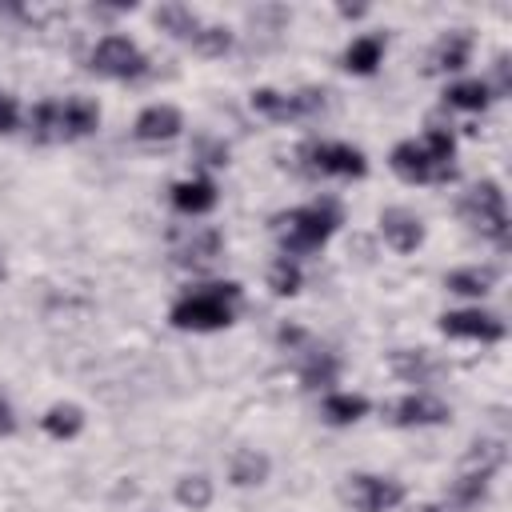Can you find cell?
<instances>
[{"instance_id": "1", "label": "cell", "mask_w": 512, "mask_h": 512, "mask_svg": "<svg viewBox=\"0 0 512 512\" xmlns=\"http://www.w3.org/2000/svg\"><path fill=\"white\" fill-rule=\"evenodd\" d=\"M388 164L404 184H444L456 176V136L448 128H428L420 140H400Z\"/></svg>"}, {"instance_id": "2", "label": "cell", "mask_w": 512, "mask_h": 512, "mask_svg": "<svg viewBox=\"0 0 512 512\" xmlns=\"http://www.w3.org/2000/svg\"><path fill=\"white\" fill-rule=\"evenodd\" d=\"M236 308H240V284L236 280H224V284H204L196 292H184L168 320L184 332H212V328H228L236 320Z\"/></svg>"}, {"instance_id": "3", "label": "cell", "mask_w": 512, "mask_h": 512, "mask_svg": "<svg viewBox=\"0 0 512 512\" xmlns=\"http://www.w3.org/2000/svg\"><path fill=\"white\" fill-rule=\"evenodd\" d=\"M272 224H276V240H280L284 256H308V252L324 248L328 236L340 228V204L316 200V204H304V208L276 216Z\"/></svg>"}, {"instance_id": "4", "label": "cell", "mask_w": 512, "mask_h": 512, "mask_svg": "<svg viewBox=\"0 0 512 512\" xmlns=\"http://www.w3.org/2000/svg\"><path fill=\"white\" fill-rule=\"evenodd\" d=\"M100 124V108L84 96H68V100H44L28 112V132L44 144H64V140H80L88 132H96Z\"/></svg>"}, {"instance_id": "5", "label": "cell", "mask_w": 512, "mask_h": 512, "mask_svg": "<svg viewBox=\"0 0 512 512\" xmlns=\"http://www.w3.org/2000/svg\"><path fill=\"white\" fill-rule=\"evenodd\" d=\"M152 20L172 36V40H184L192 44L200 56H224L232 48V28L224 24H204L188 4H160L152 12Z\"/></svg>"}, {"instance_id": "6", "label": "cell", "mask_w": 512, "mask_h": 512, "mask_svg": "<svg viewBox=\"0 0 512 512\" xmlns=\"http://www.w3.org/2000/svg\"><path fill=\"white\" fill-rule=\"evenodd\" d=\"M456 212H460V220H464L472 232H480V236H488L492 244L508 248V208H504V192H500L496 180L472 184V188L460 196Z\"/></svg>"}, {"instance_id": "7", "label": "cell", "mask_w": 512, "mask_h": 512, "mask_svg": "<svg viewBox=\"0 0 512 512\" xmlns=\"http://www.w3.org/2000/svg\"><path fill=\"white\" fill-rule=\"evenodd\" d=\"M500 464H504V444L500 440H476L468 460H464V468H460V476L448 488V500L460 504V508H472L476 500H484V492H488V484H492Z\"/></svg>"}, {"instance_id": "8", "label": "cell", "mask_w": 512, "mask_h": 512, "mask_svg": "<svg viewBox=\"0 0 512 512\" xmlns=\"http://www.w3.org/2000/svg\"><path fill=\"white\" fill-rule=\"evenodd\" d=\"M300 168L308 176H364L368 160L360 148H352L344 140H320V144L300 148Z\"/></svg>"}, {"instance_id": "9", "label": "cell", "mask_w": 512, "mask_h": 512, "mask_svg": "<svg viewBox=\"0 0 512 512\" xmlns=\"http://www.w3.org/2000/svg\"><path fill=\"white\" fill-rule=\"evenodd\" d=\"M252 108L264 120L276 124H292V120H308L324 108V88H300V92H276V88H256L252 92Z\"/></svg>"}, {"instance_id": "10", "label": "cell", "mask_w": 512, "mask_h": 512, "mask_svg": "<svg viewBox=\"0 0 512 512\" xmlns=\"http://www.w3.org/2000/svg\"><path fill=\"white\" fill-rule=\"evenodd\" d=\"M340 496L352 512H392L396 504H404V484L392 480V476L356 472V476H344Z\"/></svg>"}, {"instance_id": "11", "label": "cell", "mask_w": 512, "mask_h": 512, "mask_svg": "<svg viewBox=\"0 0 512 512\" xmlns=\"http://www.w3.org/2000/svg\"><path fill=\"white\" fill-rule=\"evenodd\" d=\"M92 68L100 76H112V80H136V76H144L148 60L128 36H104L92 52Z\"/></svg>"}, {"instance_id": "12", "label": "cell", "mask_w": 512, "mask_h": 512, "mask_svg": "<svg viewBox=\"0 0 512 512\" xmlns=\"http://www.w3.org/2000/svg\"><path fill=\"white\" fill-rule=\"evenodd\" d=\"M440 332L452 340H480V344H496L504 340V320L480 308H460V312H444L440 316Z\"/></svg>"}, {"instance_id": "13", "label": "cell", "mask_w": 512, "mask_h": 512, "mask_svg": "<svg viewBox=\"0 0 512 512\" xmlns=\"http://www.w3.org/2000/svg\"><path fill=\"white\" fill-rule=\"evenodd\" d=\"M448 416H452L448 404L436 396H424V392H412V396L384 404V420L396 428H428V424H444Z\"/></svg>"}, {"instance_id": "14", "label": "cell", "mask_w": 512, "mask_h": 512, "mask_svg": "<svg viewBox=\"0 0 512 512\" xmlns=\"http://www.w3.org/2000/svg\"><path fill=\"white\" fill-rule=\"evenodd\" d=\"M380 232H384L388 248L400 252V256H408V252H416L424 244V220L416 212H408V208H384L380 212Z\"/></svg>"}, {"instance_id": "15", "label": "cell", "mask_w": 512, "mask_h": 512, "mask_svg": "<svg viewBox=\"0 0 512 512\" xmlns=\"http://www.w3.org/2000/svg\"><path fill=\"white\" fill-rule=\"evenodd\" d=\"M180 128H184V116H180V108H172V104H148V108L136 116V124H132L136 140H172Z\"/></svg>"}, {"instance_id": "16", "label": "cell", "mask_w": 512, "mask_h": 512, "mask_svg": "<svg viewBox=\"0 0 512 512\" xmlns=\"http://www.w3.org/2000/svg\"><path fill=\"white\" fill-rule=\"evenodd\" d=\"M216 200H220V196H216V184L204 180V176L172 184V208L184 212V216H204V212L216 208Z\"/></svg>"}, {"instance_id": "17", "label": "cell", "mask_w": 512, "mask_h": 512, "mask_svg": "<svg viewBox=\"0 0 512 512\" xmlns=\"http://www.w3.org/2000/svg\"><path fill=\"white\" fill-rule=\"evenodd\" d=\"M172 256H176V264H184V268H208V264L220 256V232H216V228H200V232L184 236V240L172 248Z\"/></svg>"}, {"instance_id": "18", "label": "cell", "mask_w": 512, "mask_h": 512, "mask_svg": "<svg viewBox=\"0 0 512 512\" xmlns=\"http://www.w3.org/2000/svg\"><path fill=\"white\" fill-rule=\"evenodd\" d=\"M468 52H472V36L464 28H456V32L436 40V48L428 56V72H456L468 64Z\"/></svg>"}, {"instance_id": "19", "label": "cell", "mask_w": 512, "mask_h": 512, "mask_svg": "<svg viewBox=\"0 0 512 512\" xmlns=\"http://www.w3.org/2000/svg\"><path fill=\"white\" fill-rule=\"evenodd\" d=\"M384 60V36L380 32H368V36H356L348 48H344V68L356 72V76H372Z\"/></svg>"}, {"instance_id": "20", "label": "cell", "mask_w": 512, "mask_h": 512, "mask_svg": "<svg viewBox=\"0 0 512 512\" xmlns=\"http://www.w3.org/2000/svg\"><path fill=\"white\" fill-rule=\"evenodd\" d=\"M336 372H340V360L328 348H304V360H300L304 388H328V384H336Z\"/></svg>"}, {"instance_id": "21", "label": "cell", "mask_w": 512, "mask_h": 512, "mask_svg": "<svg viewBox=\"0 0 512 512\" xmlns=\"http://www.w3.org/2000/svg\"><path fill=\"white\" fill-rule=\"evenodd\" d=\"M268 456L264 452H256V448H240V452H232V460H228V480L236 484V488H252V484H264L268 480Z\"/></svg>"}, {"instance_id": "22", "label": "cell", "mask_w": 512, "mask_h": 512, "mask_svg": "<svg viewBox=\"0 0 512 512\" xmlns=\"http://www.w3.org/2000/svg\"><path fill=\"white\" fill-rule=\"evenodd\" d=\"M40 428L52 436V440H72L80 428H84V412H80V404H52L44 416H40Z\"/></svg>"}, {"instance_id": "23", "label": "cell", "mask_w": 512, "mask_h": 512, "mask_svg": "<svg viewBox=\"0 0 512 512\" xmlns=\"http://www.w3.org/2000/svg\"><path fill=\"white\" fill-rule=\"evenodd\" d=\"M496 284V272L492 268H456L444 276V288L448 292H460V296H488Z\"/></svg>"}, {"instance_id": "24", "label": "cell", "mask_w": 512, "mask_h": 512, "mask_svg": "<svg viewBox=\"0 0 512 512\" xmlns=\"http://www.w3.org/2000/svg\"><path fill=\"white\" fill-rule=\"evenodd\" d=\"M320 412L328 424H356L360 416H368V400L352 396V392H332V396H324Z\"/></svg>"}, {"instance_id": "25", "label": "cell", "mask_w": 512, "mask_h": 512, "mask_svg": "<svg viewBox=\"0 0 512 512\" xmlns=\"http://www.w3.org/2000/svg\"><path fill=\"white\" fill-rule=\"evenodd\" d=\"M444 100L452 108H464V112H484L488 100H492V88L484 80H460V84H448Z\"/></svg>"}, {"instance_id": "26", "label": "cell", "mask_w": 512, "mask_h": 512, "mask_svg": "<svg viewBox=\"0 0 512 512\" xmlns=\"http://www.w3.org/2000/svg\"><path fill=\"white\" fill-rule=\"evenodd\" d=\"M176 500H180L184 508H192V512H204V508L212 504V480H208L204 472L180 476V484H176Z\"/></svg>"}, {"instance_id": "27", "label": "cell", "mask_w": 512, "mask_h": 512, "mask_svg": "<svg viewBox=\"0 0 512 512\" xmlns=\"http://www.w3.org/2000/svg\"><path fill=\"white\" fill-rule=\"evenodd\" d=\"M392 372L396 376H404V380H416V384H424L436 368H432V360L424 356V352H392Z\"/></svg>"}, {"instance_id": "28", "label": "cell", "mask_w": 512, "mask_h": 512, "mask_svg": "<svg viewBox=\"0 0 512 512\" xmlns=\"http://www.w3.org/2000/svg\"><path fill=\"white\" fill-rule=\"evenodd\" d=\"M268 288H272L276 296H296V292H300V268H296L288 256H280V260L272 264V272H268Z\"/></svg>"}, {"instance_id": "29", "label": "cell", "mask_w": 512, "mask_h": 512, "mask_svg": "<svg viewBox=\"0 0 512 512\" xmlns=\"http://www.w3.org/2000/svg\"><path fill=\"white\" fill-rule=\"evenodd\" d=\"M8 132H16V104H12V96L0 92V136H8Z\"/></svg>"}, {"instance_id": "30", "label": "cell", "mask_w": 512, "mask_h": 512, "mask_svg": "<svg viewBox=\"0 0 512 512\" xmlns=\"http://www.w3.org/2000/svg\"><path fill=\"white\" fill-rule=\"evenodd\" d=\"M200 152H204V164H228V148L224 144H200Z\"/></svg>"}, {"instance_id": "31", "label": "cell", "mask_w": 512, "mask_h": 512, "mask_svg": "<svg viewBox=\"0 0 512 512\" xmlns=\"http://www.w3.org/2000/svg\"><path fill=\"white\" fill-rule=\"evenodd\" d=\"M12 432H16V416H12L8 400L0 396V436H12Z\"/></svg>"}, {"instance_id": "32", "label": "cell", "mask_w": 512, "mask_h": 512, "mask_svg": "<svg viewBox=\"0 0 512 512\" xmlns=\"http://www.w3.org/2000/svg\"><path fill=\"white\" fill-rule=\"evenodd\" d=\"M416 512H444V508H440V504H420Z\"/></svg>"}]
</instances>
